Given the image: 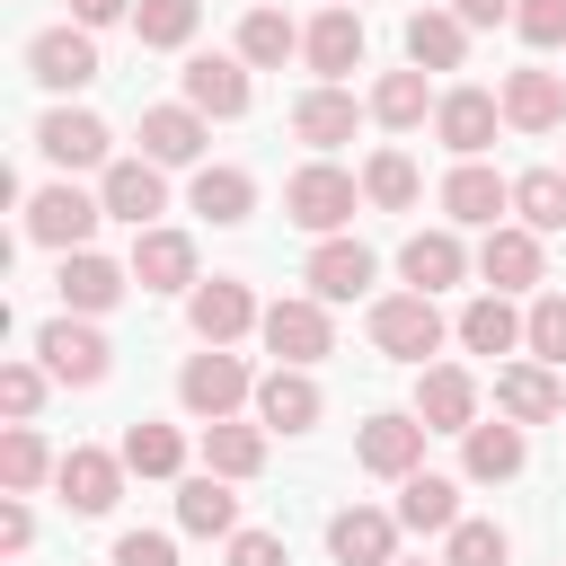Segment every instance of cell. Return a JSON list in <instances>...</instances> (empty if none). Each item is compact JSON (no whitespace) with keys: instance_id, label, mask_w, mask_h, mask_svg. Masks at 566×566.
<instances>
[{"instance_id":"cell-1","label":"cell","mask_w":566,"mask_h":566,"mask_svg":"<svg viewBox=\"0 0 566 566\" xmlns=\"http://www.w3.org/2000/svg\"><path fill=\"white\" fill-rule=\"evenodd\" d=\"M177 398H186V416L221 424L239 398H256V380H248V363H239L230 345H203V354H186V371H177Z\"/></svg>"},{"instance_id":"cell-2","label":"cell","mask_w":566,"mask_h":566,"mask_svg":"<svg viewBox=\"0 0 566 566\" xmlns=\"http://www.w3.org/2000/svg\"><path fill=\"white\" fill-rule=\"evenodd\" d=\"M35 354H44V371H53L62 389H97V380L115 371V345H106L88 318H53V327H35Z\"/></svg>"},{"instance_id":"cell-3","label":"cell","mask_w":566,"mask_h":566,"mask_svg":"<svg viewBox=\"0 0 566 566\" xmlns=\"http://www.w3.org/2000/svg\"><path fill=\"white\" fill-rule=\"evenodd\" d=\"M354 195H363V186H354L345 168H327V159H310V168H301V177L283 186V212H292L301 230H318V239H336V230L354 221Z\"/></svg>"},{"instance_id":"cell-4","label":"cell","mask_w":566,"mask_h":566,"mask_svg":"<svg viewBox=\"0 0 566 566\" xmlns=\"http://www.w3.org/2000/svg\"><path fill=\"white\" fill-rule=\"evenodd\" d=\"M371 345H380L389 363H424V354L442 345V310H433L424 292H389V301H371Z\"/></svg>"},{"instance_id":"cell-5","label":"cell","mask_w":566,"mask_h":566,"mask_svg":"<svg viewBox=\"0 0 566 566\" xmlns=\"http://www.w3.org/2000/svg\"><path fill=\"white\" fill-rule=\"evenodd\" d=\"M97 221H106V203H97V195H80V186H44V195L27 203V239H35V248H62V256H71V248H88V230H97Z\"/></svg>"},{"instance_id":"cell-6","label":"cell","mask_w":566,"mask_h":566,"mask_svg":"<svg viewBox=\"0 0 566 566\" xmlns=\"http://www.w3.org/2000/svg\"><path fill=\"white\" fill-rule=\"evenodd\" d=\"M186 318H195V336H203V345H239L248 327H265V310L248 301V283H239V274L195 283V292H186Z\"/></svg>"},{"instance_id":"cell-7","label":"cell","mask_w":566,"mask_h":566,"mask_svg":"<svg viewBox=\"0 0 566 566\" xmlns=\"http://www.w3.org/2000/svg\"><path fill=\"white\" fill-rule=\"evenodd\" d=\"M265 345H274V363H292V371H310L318 354H336V327H327V301H274L265 310Z\"/></svg>"},{"instance_id":"cell-8","label":"cell","mask_w":566,"mask_h":566,"mask_svg":"<svg viewBox=\"0 0 566 566\" xmlns=\"http://www.w3.org/2000/svg\"><path fill=\"white\" fill-rule=\"evenodd\" d=\"M97 203H106L115 221H133V230H159V212H168V177H159V159H115V168L97 177Z\"/></svg>"},{"instance_id":"cell-9","label":"cell","mask_w":566,"mask_h":566,"mask_svg":"<svg viewBox=\"0 0 566 566\" xmlns=\"http://www.w3.org/2000/svg\"><path fill=\"white\" fill-rule=\"evenodd\" d=\"M124 283H133V265H106L97 248H71V256L53 265V292H62V310H71V318L115 310V301H124Z\"/></svg>"},{"instance_id":"cell-10","label":"cell","mask_w":566,"mask_h":566,"mask_svg":"<svg viewBox=\"0 0 566 566\" xmlns=\"http://www.w3.org/2000/svg\"><path fill=\"white\" fill-rule=\"evenodd\" d=\"M53 486H62L71 513H115V495H124V451H88V442H71L62 469H53Z\"/></svg>"},{"instance_id":"cell-11","label":"cell","mask_w":566,"mask_h":566,"mask_svg":"<svg viewBox=\"0 0 566 566\" xmlns=\"http://www.w3.org/2000/svg\"><path fill=\"white\" fill-rule=\"evenodd\" d=\"M327 557H336V566H398V513L345 504V513L327 522Z\"/></svg>"},{"instance_id":"cell-12","label":"cell","mask_w":566,"mask_h":566,"mask_svg":"<svg viewBox=\"0 0 566 566\" xmlns=\"http://www.w3.org/2000/svg\"><path fill=\"white\" fill-rule=\"evenodd\" d=\"M416 424H424V433H469V424H478V380H469L460 363L416 371Z\"/></svg>"},{"instance_id":"cell-13","label":"cell","mask_w":566,"mask_h":566,"mask_svg":"<svg viewBox=\"0 0 566 566\" xmlns=\"http://www.w3.org/2000/svg\"><path fill=\"white\" fill-rule=\"evenodd\" d=\"M106 142H115V133H106L97 115H80V106H53V115L35 124V150H44L53 168H115Z\"/></svg>"},{"instance_id":"cell-14","label":"cell","mask_w":566,"mask_h":566,"mask_svg":"<svg viewBox=\"0 0 566 566\" xmlns=\"http://www.w3.org/2000/svg\"><path fill=\"white\" fill-rule=\"evenodd\" d=\"M442 212H451V221H469V230H504V212H513V186H504L495 168L460 159V168L442 177Z\"/></svg>"},{"instance_id":"cell-15","label":"cell","mask_w":566,"mask_h":566,"mask_svg":"<svg viewBox=\"0 0 566 566\" xmlns=\"http://www.w3.org/2000/svg\"><path fill=\"white\" fill-rule=\"evenodd\" d=\"M354 460H363L371 478H416V469H424V424H416V416H371V424L354 433Z\"/></svg>"},{"instance_id":"cell-16","label":"cell","mask_w":566,"mask_h":566,"mask_svg":"<svg viewBox=\"0 0 566 566\" xmlns=\"http://www.w3.org/2000/svg\"><path fill=\"white\" fill-rule=\"evenodd\" d=\"M27 71H35L44 88H88V80H97V44H88V27H44V35L27 44Z\"/></svg>"},{"instance_id":"cell-17","label":"cell","mask_w":566,"mask_h":566,"mask_svg":"<svg viewBox=\"0 0 566 566\" xmlns=\"http://www.w3.org/2000/svg\"><path fill=\"white\" fill-rule=\"evenodd\" d=\"M495 124H504V97H486V88H451V97L433 106L442 150H460V159H478V150L495 142Z\"/></svg>"},{"instance_id":"cell-18","label":"cell","mask_w":566,"mask_h":566,"mask_svg":"<svg viewBox=\"0 0 566 566\" xmlns=\"http://www.w3.org/2000/svg\"><path fill=\"white\" fill-rule=\"evenodd\" d=\"M133 283L142 292H195V239L186 230H133Z\"/></svg>"},{"instance_id":"cell-19","label":"cell","mask_w":566,"mask_h":566,"mask_svg":"<svg viewBox=\"0 0 566 566\" xmlns=\"http://www.w3.org/2000/svg\"><path fill=\"white\" fill-rule=\"evenodd\" d=\"M301 283H310V301H354V292H371V248L363 239H318Z\"/></svg>"},{"instance_id":"cell-20","label":"cell","mask_w":566,"mask_h":566,"mask_svg":"<svg viewBox=\"0 0 566 566\" xmlns=\"http://www.w3.org/2000/svg\"><path fill=\"white\" fill-rule=\"evenodd\" d=\"M186 106L195 115H248V62L239 53H195L186 62Z\"/></svg>"},{"instance_id":"cell-21","label":"cell","mask_w":566,"mask_h":566,"mask_svg":"<svg viewBox=\"0 0 566 566\" xmlns=\"http://www.w3.org/2000/svg\"><path fill=\"white\" fill-rule=\"evenodd\" d=\"M256 424H274V433H310V424H318V380L292 371V363H274V371L256 380Z\"/></svg>"},{"instance_id":"cell-22","label":"cell","mask_w":566,"mask_h":566,"mask_svg":"<svg viewBox=\"0 0 566 566\" xmlns=\"http://www.w3.org/2000/svg\"><path fill=\"white\" fill-rule=\"evenodd\" d=\"M142 159L195 168V159H203V115H195V106H142Z\"/></svg>"},{"instance_id":"cell-23","label":"cell","mask_w":566,"mask_h":566,"mask_svg":"<svg viewBox=\"0 0 566 566\" xmlns=\"http://www.w3.org/2000/svg\"><path fill=\"white\" fill-rule=\"evenodd\" d=\"M398 274H407V283H416V292L433 301V292H451V283L469 274V248H460L451 230H416V239L398 248Z\"/></svg>"},{"instance_id":"cell-24","label":"cell","mask_w":566,"mask_h":566,"mask_svg":"<svg viewBox=\"0 0 566 566\" xmlns=\"http://www.w3.org/2000/svg\"><path fill=\"white\" fill-rule=\"evenodd\" d=\"M478 274H486L495 292H531V283H539V230H522V221L486 230V248H478Z\"/></svg>"},{"instance_id":"cell-25","label":"cell","mask_w":566,"mask_h":566,"mask_svg":"<svg viewBox=\"0 0 566 566\" xmlns=\"http://www.w3.org/2000/svg\"><path fill=\"white\" fill-rule=\"evenodd\" d=\"M495 407H504V424H548V416H566L548 363H504V371H495Z\"/></svg>"},{"instance_id":"cell-26","label":"cell","mask_w":566,"mask_h":566,"mask_svg":"<svg viewBox=\"0 0 566 566\" xmlns=\"http://www.w3.org/2000/svg\"><path fill=\"white\" fill-rule=\"evenodd\" d=\"M301 53H310V71H318V88H336L354 62H363V18L354 9H327L310 35H301Z\"/></svg>"},{"instance_id":"cell-27","label":"cell","mask_w":566,"mask_h":566,"mask_svg":"<svg viewBox=\"0 0 566 566\" xmlns=\"http://www.w3.org/2000/svg\"><path fill=\"white\" fill-rule=\"evenodd\" d=\"M504 124L557 133V124H566V80H557V71H513V80H504Z\"/></svg>"},{"instance_id":"cell-28","label":"cell","mask_w":566,"mask_h":566,"mask_svg":"<svg viewBox=\"0 0 566 566\" xmlns=\"http://www.w3.org/2000/svg\"><path fill=\"white\" fill-rule=\"evenodd\" d=\"M177 522L195 531V539H239V495H230V478H186L177 486Z\"/></svg>"},{"instance_id":"cell-29","label":"cell","mask_w":566,"mask_h":566,"mask_svg":"<svg viewBox=\"0 0 566 566\" xmlns=\"http://www.w3.org/2000/svg\"><path fill=\"white\" fill-rule=\"evenodd\" d=\"M354 124H363V106H354L345 88H310V97L292 106V142H310V150H336V142H354Z\"/></svg>"},{"instance_id":"cell-30","label":"cell","mask_w":566,"mask_h":566,"mask_svg":"<svg viewBox=\"0 0 566 566\" xmlns=\"http://www.w3.org/2000/svg\"><path fill=\"white\" fill-rule=\"evenodd\" d=\"M203 469L212 478H256L265 469V424H239V416H221V424H203Z\"/></svg>"},{"instance_id":"cell-31","label":"cell","mask_w":566,"mask_h":566,"mask_svg":"<svg viewBox=\"0 0 566 566\" xmlns=\"http://www.w3.org/2000/svg\"><path fill=\"white\" fill-rule=\"evenodd\" d=\"M398 531H442L451 539L460 531V486L451 478H424V469L398 478Z\"/></svg>"},{"instance_id":"cell-32","label":"cell","mask_w":566,"mask_h":566,"mask_svg":"<svg viewBox=\"0 0 566 566\" xmlns=\"http://www.w3.org/2000/svg\"><path fill=\"white\" fill-rule=\"evenodd\" d=\"M460 53H469V27L451 9H416L407 18V62L416 71H460Z\"/></svg>"},{"instance_id":"cell-33","label":"cell","mask_w":566,"mask_h":566,"mask_svg":"<svg viewBox=\"0 0 566 566\" xmlns=\"http://www.w3.org/2000/svg\"><path fill=\"white\" fill-rule=\"evenodd\" d=\"M460 460H469V478L478 486H495V478H522V424H469L460 433Z\"/></svg>"},{"instance_id":"cell-34","label":"cell","mask_w":566,"mask_h":566,"mask_svg":"<svg viewBox=\"0 0 566 566\" xmlns=\"http://www.w3.org/2000/svg\"><path fill=\"white\" fill-rule=\"evenodd\" d=\"M186 203H195L203 221H221V230H230V221H248V212H256V177H248V168H195V195H186Z\"/></svg>"},{"instance_id":"cell-35","label":"cell","mask_w":566,"mask_h":566,"mask_svg":"<svg viewBox=\"0 0 566 566\" xmlns=\"http://www.w3.org/2000/svg\"><path fill=\"white\" fill-rule=\"evenodd\" d=\"M460 345H469V354H513V345H522V310H513L504 292H478V301L460 310Z\"/></svg>"},{"instance_id":"cell-36","label":"cell","mask_w":566,"mask_h":566,"mask_svg":"<svg viewBox=\"0 0 566 566\" xmlns=\"http://www.w3.org/2000/svg\"><path fill=\"white\" fill-rule=\"evenodd\" d=\"M301 53V27L283 18V9H248L239 18V62L248 71H274V62H292Z\"/></svg>"},{"instance_id":"cell-37","label":"cell","mask_w":566,"mask_h":566,"mask_svg":"<svg viewBox=\"0 0 566 566\" xmlns=\"http://www.w3.org/2000/svg\"><path fill=\"white\" fill-rule=\"evenodd\" d=\"M433 106H442V97L424 88V71H416V62H407V71H380V88H371V115H380L389 133H407V124H424Z\"/></svg>"},{"instance_id":"cell-38","label":"cell","mask_w":566,"mask_h":566,"mask_svg":"<svg viewBox=\"0 0 566 566\" xmlns=\"http://www.w3.org/2000/svg\"><path fill=\"white\" fill-rule=\"evenodd\" d=\"M124 469H133V478H177V469H186V433H177V424H150V416L124 424Z\"/></svg>"},{"instance_id":"cell-39","label":"cell","mask_w":566,"mask_h":566,"mask_svg":"<svg viewBox=\"0 0 566 566\" xmlns=\"http://www.w3.org/2000/svg\"><path fill=\"white\" fill-rule=\"evenodd\" d=\"M44 469H62V460L44 451V433H35V424H9V433H0V486H9V495H35Z\"/></svg>"},{"instance_id":"cell-40","label":"cell","mask_w":566,"mask_h":566,"mask_svg":"<svg viewBox=\"0 0 566 566\" xmlns=\"http://www.w3.org/2000/svg\"><path fill=\"white\" fill-rule=\"evenodd\" d=\"M513 212H522V230H566V168H531V177H513Z\"/></svg>"},{"instance_id":"cell-41","label":"cell","mask_w":566,"mask_h":566,"mask_svg":"<svg viewBox=\"0 0 566 566\" xmlns=\"http://www.w3.org/2000/svg\"><path fill=\"white\" fill-rule=\"evenodd\" d=\"M363 203L407 212V203H416V159H407V150H371V159H363Z\"/></svg>"},{"instance_id":"cell-42","label":"cell","mask_w":566,"mask_h":566,"mask_svg":"<svg viewBox=\"0 0 566 566\" xmlns=\"http://www.w3.org/2000/svg\"><path fill=\"white\" fill-rule=\"evenodd\" d=\"M133 35L159 44V53H177L195 35V0H133Z\"/></svg>"},{"instance_id":"cell-43","label":"cell","mask_w":566,"mask_h":566,"mask_svg":"<svg viewBox=\"0 0 566 566\" xmlns=\"http://www.w3.org/2000/svg\"><path fill=\"white\" fill-rule=\"evenodd\" d=\"M522 345H531V363H566V292H539L522 310Z\"/></svg>"},{"instance_id":"cell-44","label":"cell","mask_w":566,"mask_h":566,"mask_svg":"<svg viewBox=\"0 0 566 566\" xmlns=\"http://www.w3.org/2000/svg\"><path fill=\"white\" fill-rule=\"evenodd\" d=\"M504 557H513V539H504L495 522H460L451 548H442V566H504Z\"/></svg>"},{"instance_id":"cell-45","label":"cell","mask_w":566,"mask_h":566,"mask_svg":"<svg viewBox=\"0 0 566 566\" xmlns=\"http://www.w3.org/2000/svg\"><path fill=\"white\" fill-rule=\"evenodd\" d=\"M0 407H9V424H27V416L44 407V371H35V363H9V371H0Z\"/></svg>"},{"instance_id":"cell-46","label":"cell","mask_w":566,"mask_h":566,"mask_svg":"<svg viewBox=\"0 0 566 566\" xmlns=\"http://www.w3.org/2000/svg\"><path fill=\"white\" fill-rule=\"evenodd\" d=\"M513 27H522V44H539V53H548V44H566V0H522V9H513Z\"/></svg>"},{"instance_id":"cell-47","label":"cell","mask_w":566,"mask_h":566,"mask_svg":"<svg viewBox=\"0 0 566 566\" xmlns=\"http://www.w3.org/2000/svg\"><path fill=\"white\" fill-rule=\"evenodd\" d=\"M115 566H177V539L168 531H124L115 539Z\"/></svg>"},{"instance_id":"cell-48","label":"cell","mask_w":566,"mask_h":566,"mask_svg":"<svg viewBox=\"0 0 566 566\" xmlns=\"http://www.w3.org/2000/svg\"><path fill=\"white\" fill-rule=\"evenodd\" d=\"M230 566H283V539L274 531H239L230 539Z\"/></svg>"},{"instance_id":"cell-49","label":"cell","mask_w":566,"mask_h":566,"mask_svg":"<svg viewBox=\"0 0 566 566\" xmlns=\"http://www.w3.org/2000/svg\"><path fill=\"white\" fill-rule=\"evenodd\" d=\"M27 539H35V513H27V504H18V495H9V504H0V548H9V557H18V548H27Z\"/></svg>"},{"instance_id":"cell-50","label":"cell","mask_w":566,"mask_h":566,"mask_svg":"<svg viewBox=\"0 0 566 566\" xmlns=\"http://www.w3.org/2000/svg\"><path fill=\"white\" fill-rule=\"evenodd\" d=\"M513 9H522V0H451V18H460V27H504Z\"/></svg>"},{"instance_id":"cell-51","label":"cell","mask_w":566,"mask_h":566,"mask_svg":"<svg viewBox=\"0 0 566 566\" xmlns=\"http://www.w3.org/2000/svg\"><path fill=\"white\" fill-rule=\"evenodd\" d=\"M133 18V0H71V27H115Z\"/></svg>"}]
</instances>
